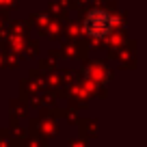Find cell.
I'll list each match as a JSON object with an SVG mask.
<instances>
[{
	"instance_id": "6da1fadb",
	"label": "cell",
	"mask_w": 147,
	"mask_h": 147,
	"mask_svg": "<svg viewBox=\"0 0 147 147\" xmlns=\"http://www.w3.org/2000/svg\"><path fill=\"white\" fill-rule=\"evenodd\" d=\"M119 28V15L110 9H91L82 20V30L93 39H106Z\"/></svg>"
}]
</instances>
